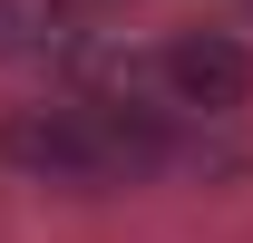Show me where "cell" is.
I'll list each match as a JSON object with an SVG mask.
<instances>
[{"label":"cell","mask_w":253,"mask_h":243,"mask_svg":"<svg viewBox=\"0 0 253 243\" xmlns=\"http://www.w3.org/2000/svg\"><path fill=\"white\" fill-rule=\"evenodd\" d=\"M156 97L166 107H195V117H234L253 97V49L234 30H175L156 49Z\"/></svg>","instance_id":"cell-1"},{"label":"cell","mask_w":253,"mask_h":243,"mask_svg":"<svg viewBox=\"0 0 253 243\" xmlns=\"http://www.w3.org/2000/svg\"><path fill=\"white\" fill-rule=\"evenodd\" d=\"M39 39H49V20H39L30 0H0V68H20V59H39Z\"/></svg>","instance_id":"cell-2"},{"label":"cell","mask_w":253,"mask_h":243,"mask_svg":"<svg viewBox=\"0 0 253 243\" xmlns=\"http://www.w3.org/2000/svg\"><path fill=\"white\" fill-rule=\"evenodd\" d=\"M244 10H253V0H244Z\"/></svg>","instance_id":"cell-3"}]
</instances>
